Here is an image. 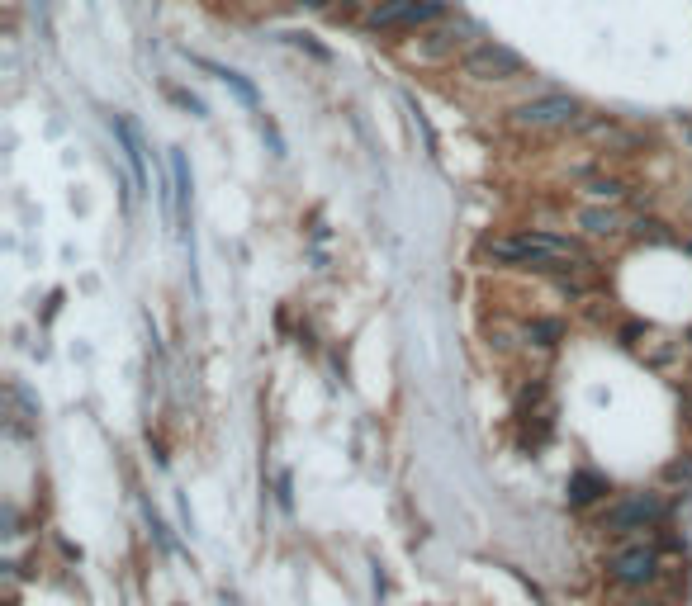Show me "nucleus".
Returning <instances> with one entry per match:
<instances>
[{
	"instance_id": "0eeeda50",
	"label": "nucleus",
	"mask_w": 692,
	"mask_h": 606,
	"mask_svg": "<svg viewBox=\"0 0 692 606\" xmlns=\"http://www.w3.org/2000/svg\"><path fill=\"white\" fill-rule=\"evenodd\" d=\"M664 521V502L655 493H636V498H621L617 507L602 512V531L607 535H626V531H645Z\"/></svg>"
},
{
	"instance_id": "6e6552de",
	"label": "nucleus",
	"mask_w": 692,
	"mask_h": 606,
	"mask_svg": "<svg viewBox=\"0 0 692 606\" xmlns=\"http://www.w3.org/2000/svg\"><path fill=\"white\" fill-rule=\"evenodd\" d=\"M110 128H114V138L124 143V157H128V171H133V185H138V190H147V147H143V133L128 124L124 114H114Z\"/></svg>"
},
{
	"instance_id": "2eb2a0df",
	"label": "nucleus",
	"mask_w": 692,
	"mask_h": 606,
	"mask_svg": "<svg viewBox=\"0 0 692 606\" xmlns=\"http://www.w3.org/2000/svg\"><path fill=\"white\" fill-rule=\"evenodd\" d=\"M370 5H380V0H342V10H346V15H351V10H361V15H365ZM342 10H337V15H342Z\"/></svg>"
},
{
	"instance_id": "f03ea898",
	"label": "nucleus",
	"mask_w": 692,
	"mask_h": 606,
	"mask_svg": "<svg viewBox=\"0 0 692 606\" xmlns=\"http://www.w3.org/2000/svg\"><path fill=\"white\" fill-rule=\"evenodd\" d=\"M470 48H474V24H465V19H437V24L418 29V43H408L403 57L422 62V67H446V62L465 57Z\"/></svg>"
},
{
	"instance_id": "9b49d317",
	"label": "nucleus",
	"mask_w": 692,
	"mask_h": 606,
	"mask_svg": "<svg viewBox=\"0 0 692 606\" xmlns=\"http://www.w3.org/2000/svg\"><path fill=\"white\" fill-rule=\"evenodd\" d=\"M195 62H200L204 72H214V76H219L223 86L233 90V95H237V100H242V105H247V109H256V105H261V100H256V86H252V81H247V76H237L233 67H219V62H209V57H195Z\"/></svg>"
},
{
	"instance_id": "423d86ee",
	"label": "nucleus",
	"mask_w": 692,
	"mask_h": 606,
	"mask_svg": "<svg viewBox=\"0 0 692 606\" xmlns=\"http://www.w3.org/2000/svg\"><path fill=\"white\" fill-rule=\"evenodd\" d=\"M574 119H579L574 95H541V100H527V105L512 109V124L527 128V133H555V128H569Z\"/></svg>"
},
{
	"instance_id": "9d476101",
	"label": "nucleus",
	"mask_w": 692,
	"mask_h": 606,
	"mask_svg": "<svg viewBox=\"0 0 692 606\" xmlns=\"http://www.w3.org/2000/svg\"><path fill=\"white\" fill-rule=\"evenodd\" d=\"M171 180H176V223L190 237V166L181 152H171Z\"/></svg>"
},
{
	"instance_id": "ddd939ff",
	"label": "nucleus",
	"mask_w": 692,
	"mask_h": 606,
	"mask_svg": "<svg viewBox=\"0 0 692 606\" xmlns=\"http://www.w3.org/2000/svg\"><path fill=\"white\" fill-rule=\"evenodd\" d=\"M602 493H607V483H602L598 474H579V479L569 483V502H574V507H588V502H598Z\"/></svg>"
},
{
	"instance_id": "f8f14e48",
	"label": "nucleus",
	"mask_w": 692,
	"mask_h": 606,
	"mask_svg": "<svg viewBox=\"0 0 692 606\" xmlns=\"http://www.w3.org/2000/svg\"><path fill=\"white\" fill-rule=\"evenodd\" d=\"M583 195L598 199V204H621V199H626V180L598 176V180H588V185H583Z\"/></svg>"
},
{
	"instance_id": "4468645a",
	"label": "nucleus",
	"mask_w": 692,
	"mask_h": 606,
	"mask_svg": "<svg viewBox=\"0 0 692 606\" xmlns=\"http://www.w3.org/2000/svg\"><path fill=\"white\" fill-rule=\"evenodd\" d=\"M285 38H290L294 48H304V53H313V57H318V62H332V53H328V48H318V43H313L309 34H285Z\"/></svg>"
},
{
	"instance_id": "39448f33",
	"label": "nucleus",
	"mask_w": 692,
	"mask_h": 606,
	"mask_svg": "<svg viewBox=\"0 0 692 606\" xmlns=\"http://www.w3.org/2000/svg\"><path fill=\"white\" fill-rule=\"evenodd\" d=\"M607 578L617 583V588H655L659 583V550L655 545H645V540H636V545H621V550H612V559H607Z\"/></svg>"
},
{
	"instance_id": "dca6fc26",
	"label": "nucleus",
	"mask_w": 692,
	"mask_h": 606,
	"mask_svg": "<svg viewBox=\"0 0 692 606\" xmlns=\"http://www.w3.org/2000/svg\"><path fill=\"white\" fill-rule=\"evenodd\" d=\"M688 138H692V128H688Z\"/></svg>"
},
{
	"instance_id": "20e7f679",
	"label": "nucleus",
	"mask_w": 692,
	"mask_h": 606,
	"mask_svg": "<svg viewBox=\"0 0 692 606\" xmlns=\"http://www.w3.org/2000/svg\"><path fill=\"white\" fill-rule=\"evenodd\" d=\"M460 72L479 81V86H503V81H517L527 72V62L512 48H503V43H474L470 53L460 57Z\"/></svg>"
},
{
	"instance_id": "f257e3e1",
	"label": "nucleus",
	"mask_w": 692,
	"mask_h": 606,
	"mask_svg": "<svg viewBox=\"0 0 692 606\" xmlns=\"http://www.w3.org/2000/svg\"><path fill=\"white\" fill-rule=\"evenodd\" d=\"M479 256L493 266H517V270H560V266H593L588 251L574 237L560 232H512V237H484Z\"/></svg>"
},
{
	"instance_id": "7ed1b4c3",
	"label": "nucleus",
	"mask_w": 692,
	"mask_h": 606,
	"mask_svg": "<svg viewBox=\"0 0 692 606\" xmlns=\"http://www.w3.org/2000/svg\"><path fill=\"white\" fill-rule=\"evenodd\" d=\"M441 19V0H380L361 15L365 34H418Z\"/></svg>"
},
{
	"instance_id": "1a4fd4ad",
	"label": "nucleus",
	"mask_w": 692,
	"mask_h": 606,
	"mask_svg": "<svg viewBox=\"0 0 692 606\" xmlns=\"http://www.w3.org/2000/svg\"><path fill=\"white\" fill-rule=\"evenodd\" d=\"M579 228L588 232V237H617L621 209L617 204H588V209H579Z\"/></svg>"
}]
</instances>
